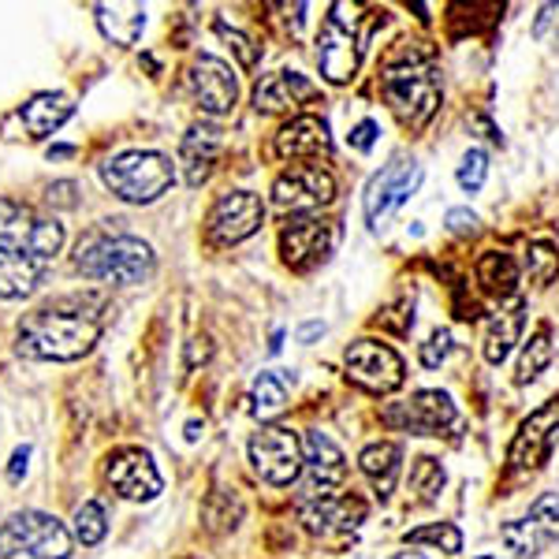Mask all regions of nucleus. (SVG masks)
<instances>
[{
	"mask_svg": "<svg viewBox=\"0 0 559 559\" xmlns=\"http://www.w3.org/2000/svg\"><path fill=\"white\" fill-rule=\"evenodd\" d=\"M105 329V302L102 299H64L57 306L34 310L20 324L15 350L34 362H75L94 350Z\"/></svg>",
	"mask_w": 559,
	"mask_h": 559,
	"instance_id": "obj_1",
	"label": "nucleus"
},
{
	"mask_svg": "<svg viewBox=\"0 0 559 559\" xmlns=\"http://www.w3.org/2000/svg\"><path fill=\"white\" fill-rule=\"evenodd\" d=\"M426 41H400L381 68V94L407 128L421 131L440 108V79Z\"/></svg>",
	"mask_w": 559,
	"mask_h": 559,
	"instance_id": "obj_2",
	"label": "nucleus"
},
{
	"mask_svg": "<svg viewBox=\"0 0 559 559\" xmlns=\"http://www.w3.org/2000/svg\"><path fill=\"white\" fill-rule=\"evenodd\" d=\"M75 269L90 280H112V284H146L157 269L153 247L134 236H90L79 242Z\"/></svg>",
	"mask_w": 559,
	"mask_h": 559,
	"instance_id": "obj_3",
	"label": "nucleus"
},
{
	"mask_svg": "<svg viewBox=\"0 0 559 559\" xmlns=\"http://www.w3.org/2000/svg\"><path fill=\"white\" fill-rule=\"evenodd\" d=\"M102 179L120 202L150 205L173 187V160L157 150H128L116 153L102 165Z\"/></svg>",
	"mask_w": 559,
	"mask_h": 559,
	"instance_id": "obj_4",
	"label": "nucleus"
},
{
	"mask_svg": "<svg viewBox=\"0 0 559 559\" xmlns=\"http://www.w3.org/2000/svg\"><path fill=\"white\" fill-rule=\"evenodd\" d=\"M64 247V224L57 216H38L31 205L0 198V250L26 254L49 265Z\"/></svg>",
	"mask_w": 559,
	"mask_h": 559,
	"instance_id": "obj_5",
	"label": "nucleus"
},
{
	"mask_svg": "<svg viewBox=\"0 0 559 559\" xmlns=\"http://www.w3.org/2000/svg\"><path fill=\"white\" fill-rule=\"evenodd\" d=\"M26 552L34 559H68L71 556V534L57 515L45 511H15L0 526V556Z\"/></svg>",
	"mask_w": 559,
	"mask_h": 559,
	"instance_id": "obj_6",
	"label": "nucleus"
},
{
	"mask_svg": "<svg viewBox=\"0 0 559 559\" xmlns=\"http://www.w3.org/2000/svg\"><path fill=\"white\" fill-rule=\"evenodd\" d=\"M355 15H347V4H332V15H324L318 34V64L329 83L344 86L355 79L362 60V34L355 31Z\"/></svg>",
	"mask_w": 559,
	"mask_h": 559,
	"instance_id": "obj_7",
	"label": "nucleus"
},
{
	"mask_svg": "<svg viewBox=\"0 0 559 559\" xmlns=\"http://www.w3.org/2000/svg\"><path fill=\"white\" fill-rule=\"evenodd\" d=\"M250 463L261 481L292 485L302 474V440L287 426H269L250 437Z\"/></svg>",
	"mask_w": 559,
	"mask_h": 559,
	"instance_id": "obj_8",
	"label": "nucleus"
},
{
	"mask_svg": "<svg viewBox=\"0 0 559 559\" xmlns=\"http://www.w3.org/2000/svg\"><path fill=\"white\" fill-rule=\"evenodd\" d=\"M418 183H421V165H418V160H392V165H384L366 187V221H369V228L381 231L388 216L411 202V194L418 191Z\"/></svg>",
	"mask_w": 559,
	"mask_h": 559,
	"instance_id": "obj_9",
	"label": "nucleus"
},
{
	"mask_svg": "<svg viewBox=\"0 0 559 559\" xmlns=\"http://www.w3.org/2000/svg\"><path fill=\"white\" fill-rule=\"evenodd\" d=\"M261 221H265V202L254 191H228L213 202L210 216H205V231L216 247H236L254 236Z\"/></svg>",
	"mask_w": 559,
	"mask_h": 559,
	"instance_id": "obj_10",
	"label": "nucleus"
},
{
	"mask_svg": "<svg viewBox=\"0 0 559 559\" xmlns=\"http://www.w3.org/2000/svg\"><path fill=\"white\" fill-rule=\"evenodd\" d=\"M336 242H340L336 224L306 216V221H292L284 231H280V254H284L287 269H295V273H310V269H318L332 258Z\"/></svg>",
	"mask_w": 559,
	"mask_h": 559,
	"instance_id": "obj_11",
	"label": "nucleus"
},
{
	"mask_svg": "<svg viewBox=\"0 0 559 559\" xmlns=\"http://www.w3.org/2000/svg\"><path fill=\"white\" fill-rule=\"evenodd\" d=\"M347 381H355L358 388L373 395L395 392L403 384V358L381 340H355L347 347Z\"/></svg>",
	"mask_w": 559,
	"mask_h": 559,
	"instance_id": "obj_12",
	"label": "nucleus"
},
{
	"mask_svg": "<svg viewBox=\"0 0 559 559\" xmlns=\"http://www.w3.org/2000/svg\"><path fill=\"white\" fill-rule=\"evenodd\" d=\"M332 198H336V179H332V173H324L321 165L287 168L273 183V202L284 213H313L321 205H329Z\"/></svg>",
	"mask_w": 559,
	"mask_h": 559,
	"instance_id": "obj_13",
	"label": "nucleus"
},
{
	"mask_svg": "<svg viewBox=\"0 0 559 559\" xmlns=\"http://www.w3.org/2000/svg\"><path fill=\"white\" fill-rule=\"evenodd\" d=\"M500 540L515 556H540L552 540H559V496L540 492L526 519L500 526Z\"/></svg>",
	"mask_w": 559,
	"mask_h": 559,
	"instance_id": "obj_14",
	"label": "nucleus"
},
{
	"mask_svg": "<svg viewBox=\"0 0 559 559\" xmlns=\"http://www.w3.org/2000/svg\"><path fill=\"white\" fill-rule=\"evenodd\" d=\"M105 481L116 496L134 500V503L153 500V496L165 489V481H160L150 452H142V448H120V452L108 455L105 459Z\"/></svg>",
	"mask_w": 559,
	"mask_h": 559,
	"instance_id": "obj_15",
	"label": "nucleus"
},
{
	"mask_svg": "<svg viewBox=\"0 0 559 559\" xmlns=\"http://www.w3.org/2000/svg\"><path fill=\"white\" fill-rule=\"evenodd\" d=\"M384 426L403 429V432H418V437H432V432L448 429L455 421V403L448 392H414L407 403H392L384 414Z\"/></svg>",
	"mask_w": 559,
	"mask_h": 559,
	"instance_id": "obj_16",
	"label": "nucleus"
},
{
	"mask_svg": "<svg viewBox=\"0 0 559 559\" xmlns=\"http://www.w3.org/2000/svg\"><path fill=\"white\" fill-rule=\"evenodd\" d=\"M187 86H191L194 102L202 105V112L210 116H224L231 112L239 102V83H236V71H231L224 60L216 57H198L191 68H187Z\"/></svg>",
	"mask_w": 559,
	"mask_h": 559,
	"instance_id": "obj_17",
	"label": "nucleus"
},
{
	"mask_svg": "<svg viewBox=\"0 0 559 559\" xmlns=\"http://www.w3.org/2000/svg\"><path fill=\"white\" fill-rule=\"evenodd\" d=\"M556 440H559V400L545 403V407L522 421L515 440H511L508 463L515 466V471H537L548 459V452H552Z\"/></svg>",
	"mask_w": 559,
	"mask_h": 559,
	"instance_id": "obj_18",
	"label": "nucleus"
},
{
	"mask_svg": "<svg viewBox=\"0 0 559 559\" xmlns=\"http://www.w3.org/2000/svg\"><path fill=\"white\" fill-rule=\"evenodd\" d=\"M302 463L306 474H310V485H306V500H318V496H332L340 485L347 481V459L336 448V440L324 437L321 429L306 432L302 440Z\"/></svg>",
	"mask_w": 559,
	"mask_h": 559,
	"instance_id": "obj_19",
	"label": "nucleus"
},
{
	"mask_svg": "<svg viewBox=\"0 0 559 559\" xmlns=\"http://www.w3.org/2000/svg\"><path fill=\"white\" fill-rule=\"evenodd\" d=\"M299 515L306 522L310 534H347V530H358L366 522V503L350 492H332V496H318V500H302Z\"/></svg>",
	"mask_w": 559,
	"mask_h": 559,
	"instance_id": "obj_20",
	"label": "nucleus"
},
{
	"mask_svg": "<svg viewBox=\"0 0 559 559\" xmlns=\"http://www.w3.org/2000/svg\"><path fill=\"white\" fill-rule=\"evenodd\" d=\"M332 153V134L321 116H295L276 134V157L284 160H318Z\"/></svg>",
	"mask_w": 559,
	"mask_h": 559,
	"instance_id": "obj_21",
	"label": "nucleus"
},
{
	"mask_svg": "<svg viewBox=\"0 0 559 559\" xmlns=\"http://www.w3.org/2000/svg\"><path fill=\"white\" fill-rule=\"evenodd\" d=\"M313 97H318V86L306 75H299V71H273V75L258 79L254 86L258 112H284V108L313 102Z\"/></svg>",
	"mask_w": 559,
	"mask_h": 559,
	"instance_id": "obj_22",
	"label": "nucleus"
},
{
	"mask_svg": "<svg viewBox=\"0 0 559 559\" xmlns=\"http://www.w3.org/2000/svg\"><path fill=\"white\" fill-rule=\"evenodd\" d=\"M216 153H221V128L213 123H194L179 142V165H183V179L191 187H202L213 176Z\"/></svg>",
	"mask_w": 559,
	"mask_h": 559,
	"instance_id": "obj_23",
	"label": "nucleus"
},
{
	"mask_svg": "<svg viewBox=\"0 0 559 559\" xmlns=\"http://www.w3.org/2000/svg\"><path fill=\"white\" fill-rule=\"evenodd\" d=\"M522 321H526V302H522V299H511L508 306H500V310L485 321V340H481V344H485V362L500 366L503 358L511 355V347L519 344Z\"/></svg>",
	"mask_w": 559,
	"mask_h": 559,
	"instance_id": "obj_24",
	"label": "nucleus"
},
{
	"mask_svg": "<svg viewBox=\"0 0 559 559\" xmlns=\"http://www.w3.org/2000/svg\"><path fill=\"white\" fill-rule=\"evenodd\" d=\"M75 105L64 94H34L31 102L20 108L23 128L31 131V139H49L52 131H60L71 120Z\"/></svg>",
	"mask_w": 559,
	"mask_h": 559,
	"instance_id": "obj_25",
	"label": "nucleus"
},
{
	"mask_svg": "<svg viewBox=\"0 0 559 559\" xmlns=\"http://www.w3.org/2000/svg\"><path fill=\"white\" fill-rule=\"evenodd\" d=\"M45 269L49 265L38 258L0 250V299H26V295H34L45 276Z\"/></svg>",
	"mask_w": 559,
	"mask_h": 559,
	"instance_id": "obj_26",
	"label": "nucleus"
},
{
	"mask_svg": "<svg viewBox=\"0 0 559 559\" xmlns=\"http://www.w3.org/2000/svg\"><path fill=\"white\" fill-rule=\"evenodd\" d=\"M400 463H403V452L400 444H392V440H381V444H369L362 455H358V466H362V474L373 481V489L381 500L395 492V481H400Z\"/></svg>",
	"mask_w": 559,
	"mask_h": 559,
	"instance_id": "obj_27",
	"label": "nucleus"
},
{
	"mask_svg": "<svg viewBox=\"0 0 559 559\" xmlns=\"http://www.w3.org/2000/svg\"><path fill=\"white\" fill-rule=\"evenodd\" d=\"M97 26L116 45H134L146 31V8L142 4H97Z\"/></svg>",
	"mask_w": 559,
	"mask_h": 559,
	"instance_id": "obj_28",
	"label": "nucleus"
},
{
	"mask_svg": "<svg viewBox=\"0 0 559 559\" xmlns=\"http://www.w3.org/2000/svg\"><path fill=\"white\" fill-rule=\"evenodd\" d=\"M477 280L489 295H515L519 287V265L503 250H489V254L477 258Z\"/></svg>",
	"mask_w": 559,
	"mask_h": 559,
	"instance_id": "obj_29",
	"label": "nucleus"
},
{
	"mask_svg": "<svg viewBox=\"0 0 559 559\" xmlns=\"http://www.w3.org/2000/svg\"><path fill=\"white\" fill-rule=\"evenodd\" d=\"M250 403H254V414L261 421L276 418V414L287 407V377L261 373L254 381V388H250Z\"/></svg>",
	"mask_w": 559,
	"mask_h": 559,
	"instance_id": "obj_30",
	"label": "nucleus"
},
{
	"mask_svg": "<svg viewBox=\"0 0 559 559\" xmlns=\"http://www.w3.org/2000/svg\"><path fill=\"white\" fill-rule=\"evenodd\" d=\"M552 362V344H548V324L530 336V344H522V355H519V384H530L534 377L545 373V366Z\"/></svg>",
	"mask_w": 559,
	"mask_h": 559,
	"instance_id": "obj_31",
	"label": "nucleus"
},
{
	"mask_svg": "<svg viewBox=\"0 0 559 559\" xmlns=\"http://www.w3.org/2000/svg\"><path fill=\"white\" fill-rule=\"evenodd\" d=\"M444 466L437 463V459H414L411 466V489L418 492L421 503H432L440 496V489H444Z\"/></svg>",
	"mask_w": 559,
	"mask_h": 559,
	"instance_id": "obj_32",
	"label": "nucleus"
},
{
	"mask_svg": "<svg viewBox=\"0 0 559 559\" xmlns=\"http://www.w3.org/2000/svg\"><path fill=\"white\" fill-rule=\"evenodd\" d=\"M526 273L537 287H548L559 276V254L552 242H530L526 250Z\"/></svg>",
	"mask_w": 559,
	"mask_h": 559,
	"instance_id": "obj_33",
	"label": "nucleus"
},
{
	"mask_svg": "<svg viewBox=\"0 0 559 559\" xmlns=\"http://www.w3.org/2000/svg\"><path fill=\"white\" fill-rule=\"evenodd\" d=\"M108 534V519H105V508L97 500H86L83 508L75 511V537L83 540L86 548L102 545Z\"/></svg>",
	"mask_w": 559,
	"mask_h": 559,
	"instance_id": "obj_34",
	"label": "nucleus"
},
{
	"mask_svg": "<svg viewBox=\"0 0 559 559\" xmlns=\"http://www.w3.org/2000/svg\"><path fill=\"white\" fill-rule=\"evenodd\" d=\"M407 545H440L444 552H459L463 548V534L452 526V522H432V526H421V530H407Z\"/></svg>",
	"mask_w": 559,
	"mask_h": 559,
	"instance_id": "obj_35",
	"label": "nucleus"
},
{
	"mask_svg": "<svg viewBox=\"0 0 559 559\" xmlns=\"http://www.w3.org/2000/svg\"><path fill=\"white\" fill-rule=\"evenodd\" d=\"M213 31L231 45V52L239 57V64H242V68H254V64H258L261 49H258V45L250 41L242 31H236V26H228V20H216V23H213Z\"/></svg>",
	"mask_w": 559,
	"mask_h": 559,
	"instance_id": "obj_36",
	"label": "nucleus"
},
{
	"mask_svg": "<svg viewBox=\"0 0 559 559\" xmlns=\"http://www.w3.org/2000/svg\"><path fill=\"white\" fill-rule=\"evenodd\" d=\"M485 176H489V157H485V150H471L463 157V165H459V187L463 191H481Z\"/></svg>",
	"mask_w": 559,
	"mask_h": 559,
	"instance_id": "obj_37",
	"label": "nucleus"
},
{
	"mask_svg": "<svg viewBox=\"0 0 559 559\" xmlns=\"http://www.w3.org/2000/svg\"><path fill=\"white\" fill-rule=\"evenodd\" d=\"M448 355H452V332L440 329V332H432V336H429V344H421L418 358H421V366H426V369H437Z\"/></svg>",
	"mask_w": 559,
	"mask_h": 559,
	"instance_id": "obj_38",
	"label": "nucleus"
},
{
	"mask_svg": "<svg viewBox=\"0 0 559 559\" xmlns=\"http://www.w3.org/2000/svg\"><path fill=\"white\" fill-rule=\"evenodd\" d=\"M534 38L548 41L552 49H559V4H545L540 15L534 20Z\"/></svg>",
	"mask_w": 559,
	"mask_h": 559,
	"instance_id": "obj_39",
	"label": "nucleus"
},
{
	"mask_svg": "<svg viewBox=\"0 0 559 559\" xmlns=\"http://www.w3.org/2000/svg\"><path fill=\"white\" fill-rule=\"evenodd\" d=\"M45 198H49V205H57V210H75V205H79V183H71V179H57Z\"/></svg>",
	"mask_w": 559,
	"mask_h": 559,
	"instance_id": "obj_40",
	"label": "nucleus"
},
{
	"mask_svg": "<svg viewBox=\"0 0 559 559\" xmlns=\"http://www.w3.org/2000/svg\"><path fill=\"white\" fill-rule=\"evenodd\" d=\"M347 142H350V150H358V153L373 150V142H377V123H373V120H362L355 131L347 134Z\"/></svg>",
	"mask_w": 559,
	"mask_h": 559,
	"instance_id": "obj_41",
	"label": "nucleus"
},
{
	"mask_svg": "<svg viewBox=\"0 0 559 559\" xmlns=\"http://www.w3.org/2000/svg\"><path fill=\"white\" fill-rule=\"evenodd\" d=\"M477 228V216L471 210H452L448 213V231H455V236H471Z\"/></svg>",
	"mask_w": 559,
	"mask_h": 559,
	"instance_id": "obj_42",
	"label": "nucleus"
},
{
	"mask_svg": "<svg viewBox=\"0 0 559 559\" xmlns=\"http://www.w3.org/2000/svg\"><path fill=\"white\" fill-rule=\"evenodd\" d=\"M26 459H31V444L15 448V455H12V466H8V477H12V481H20V477L26 474Z\"/></svg>",
	"mask_w": 559,
	"mask_h": 559,
	"instance_id": "obj_43",
	"label": "nucleus"
},
{
	"mask_svg": "<svg viewBox=\"0 0 559 559\" xmlns=\"http://www.w3.org/2000/svg\"><path fill=\"white\" fill-rule=\"evenodd\" d=\"M321 332H324V324L321 321H310V324H302V329H299V340H302V344H310V340H318Z\"/></svg>",
	"mask_w": 559,
	"mask_h": 559,
	"instance_id": "obj_44",
	"label": "nucleus"
},
{
	"mask_svg": "<svg viewBox=\"0 0 559 559\" xmlns=\"http://www.w3.org/2000/svg\"><path fill=\"white\" fill-rule=\"evenodd\" d=\"M71 153H75L71 146H57V150H49V157H71Z\"/></svg>",
	"mask_w": 559,
	"mask_h": 559,
	"instance_id": "obj_45",
	"label": "nucleus"
},
{
	"mask_svg": "<svg viewBox=\"0 0 559 559\" xmlns=\"http://www.w3.org/2000/svg\"><path fill=\"white\" fill-rule=\"evenodd\" d=\"M280 340H284V332L276 329V332H273V344H269V350H273V355H276V350H280Z\"/></svg>",
	"mask_w": 559,
	"mask_h": 559,
	"instance_id": "obj_46",
	"label": "nucleus"
},
{
	"mask_svg": "<svg viewBox=\"0 0 559 559\" xmlns=\"http://www.w3.org/2000/svg\"><path fill=\"white\" fill-rule=\"evenodd\" d=\"M395 559H426V556H421V552H400Z\"/></svg>",
	"mask_w": 559,
	"mask_h": 559,
	"instance_id": "obj_47",
	"label": "nucleus"
},
{
	"mask_svg": "<svg viewBox=\"0 0 559 559\" xmlns=\"http://www.w3.org/2000/svg\"><path fill=\"white\" fill-rule=\"evenodd\" d=\"M481 559H492V556H481Z\"/></svg>",
	"mask_w": 559,
	"mask_h": 559,
	"instance_id": "obj_48",
	"label": "nucleus"
}]
</instances>
